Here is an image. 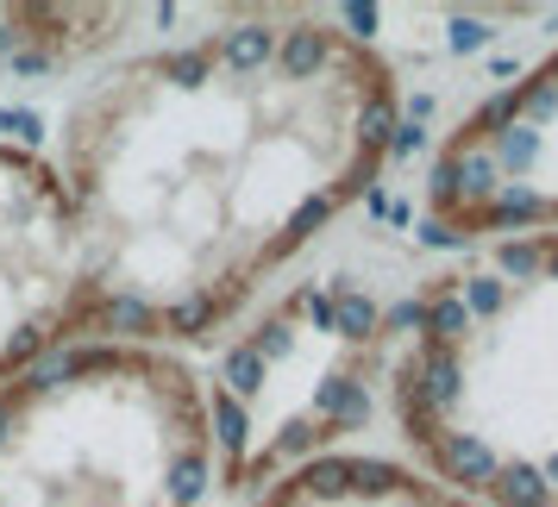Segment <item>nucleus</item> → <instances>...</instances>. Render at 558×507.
Listing matches in <instances>:
<instances>
[{
  "instance_id": "7",
  "label": "nucleus",
  "mask_w": 558,
  "mask_h": 507,
  "mask_svg": "<svg viewBox=\"0 0 558 507\" xmlns=\"http://www.w3.org/2000/svg\"><path fill=\"white\" fill-rule=\"evenodd\" d=\"M245 507H471L452 495L439 477L421 463H396V457L371 452H320L252 489Z\"/></svg>"
},
{
  "instance_id": "3",
  "label": "nucleus",
  "mask_w": 558,
  "mask_h": 507,
  "mask_svg": "<svg viewBox=\"0 0 558 507\" xmlns=\"http://www.w3.org/2000/svg\"><path fill=\"white\" fill-rule=\"evenodd\" d=\"M207 376L163 345L76 338L0 382V507H202Z\"/></svg>"
},
{
  "instance_id": "6",
  "label": "nucleus",
  "mask_w": 558,
  "mask_h": 507,
  "mask_svg": "<svg viewBox=\"0 0 558 507\" xmlns=\"http://www.w3.org/2000/svg\"><path fill=\"white\" fill-rule=\"evenodd\" d=\"M76 238L51 163L0 138V382L76 345Z\"/></svg>"
},
{
  "instance_id": "5",
  "label": "nucleus",
  "mask_w": 558,
  "mask_h": 507,
  "mask_svg": "<svg viewBox=\"0 0 558 507\" xmlns=\"http://www.w3.org/2000/svg\"><path fill=\"white\" fill-rule=\"evenodd\" d=\"M427 226L458 245L558 226V51L458 120L427 170Z\"/></svg>"
},
{
  "instance_id": "4",
  "label": "nucleus",
  "mask_w": 558,
  "mask_h": 507,
  "mask_svg": "<svg viewBox=\"0 0 558 507\" xmlns=\"http://www.w3.org/2000/svg\"><path fill=\"white\" fill-rule=\"evenodd\" d=\"M396 332L402 313L389 320L377 295L345 288V276L320 288L307 282L270 307L207 388L220 482L252 495L320 457V445L364 413V388L389 376Z\"/></svg>"
},
{
  "instance_id": "2",
  "label": "nucleus",
  "mask_w": 558,
  "mask_h": 507,
  "mask_svg": "<svg viewBox=\"0 0 558 507\" xmlns=\"http://www.w3.org/2000/svg\"><path fill=\"white\" fill-rule=\"evenodd\" d=\"M389 407L471 507H558V226L471 245L402 307Z\"/></svg>"
},
{
  "instance_id": "1",
  "label": "nucleus",
  "mask_w": 558,
  "mask_h": 507,
  "mask_svg": "<svg viewBox=\"0 0 558 507\" xmlns=\"http://www.w3.org/2000/svg\"><path fill=\"white\" fill-rule=\"evenodd\" d=\"M396 70L327 13H227L113 63L51 163L76 238V338L189 345L232 326L396 151Z\"/></svg>"
}]
</instances>
